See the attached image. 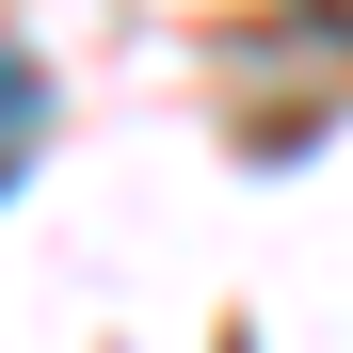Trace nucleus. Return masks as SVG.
I'll return each mask as SVG.
<instances>
[{"label": "nucleus", "mask_w": 353, "mask_h": 353, "mask_svg": "<svg viewBox=\"0 0 353 353\" xmlns=\"http://www.w3.org/2000/svg\"><path fill=\"white\" fill-rule=\"evenodd\" d=\"M32 129H48V81H32V48H0V193L32 176Z\"/></svg>", "instance_id": "nucleus-1"}]
</instances>
